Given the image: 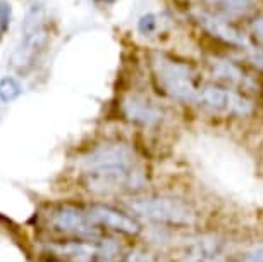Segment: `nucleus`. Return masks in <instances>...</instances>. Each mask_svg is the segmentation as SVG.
I'll list each match as a JSON object with an SVG mask.
<instances>
[{
    "label": "nucleus",
    "instance_id": "1",
    "mask_svg": "<svg viewBox=\"0 0 263 262\" xmlns=\"http://www.w3.org/2000/svg\"><path fill=\"white\" fill-rule=\"evenodd\" d=\"M79 174L91 194H138L146 185V171L127 143L105 142L79 161Z\"/></svg>",
    "mask_w": 263,
    "mask_h": 262
},
{
    "label": "nucleus",
    "instance_id": "2",
    "mask_svg": "<svg viewBox=\"0 0 263 262\" xmlns=\"http://www.w3.org/2000/svg\"><path fill=\"white\" fill-rule=\"evenodd\" d=\"M126 205L133 214L163 228H187L198 221L195 205L174 195H135Z\"/></svg>",
    "mask_w": 263,
    "mask_h": 262
},
{
    "label": "nucleus",
    "instance_id": "3",
    "mask_svg": "<svg viewBox=\"0 0 263 262\" xmlns=\"http://www.w3.org/2000/svg\"><path fill=\"white\" fill-rule=\"evenodd\" d=\"M153 69L160 88L168 97L182 103L198 102L201 83H198L195 71L187 64H182L163 54H157L153 57Z\"/></svg>",
    "mask_w": 263,
    "mask_h": 262
},
{
    "label": "nucleus",
    "instance_id": "4",
    "mask_svg": "<svg viewBox=\"0 0 263 262\" xmlns=\"http://www.w3.org/2000/svg\"><path fill=\"white\" fill-rule=\"evenodd\" d=\"M48 224L71 238H105L103 231L93 224L88 205L59 204L47 214Z\"/></svg>",
    "mask_w": 263,
    "mask_h": 262
},
{
    "label": "nucleus",
    "instance_id": "5",
    "mask_svg": "<svg viewBox=\"0 0 263 262\" xmlns=\"http://www.w3.org/2000/svg\"><path fill=\"white\" fill-rule=\"evenodd\" d=\"M48 43V31L43 23V12L33 9L28 14L26 23H24V34L21 45L16 48L14 56L11 59L12 67L19 73L28 71L29 67L34 66L42 52L45 50Z\"/></svg>",
    "mask_w": 263,
    "mask_h": 262
},
{
    "label": "nucleus",
    "instance_id": "6",
    "mask_svg": "<svg viewBox=\"0 0 263 262\" xmlns=\"http://www.w3.org/2000/svg\"><path fill=\"white\" fill-rule=\"evenodd\" d=\"M196 103L224 116H248L253 112V102L246 95L231 86L213 83L201 85Z\"/></svg>",
    "mask_w": 263,
    "mask_h": 262
},
{
    "label": "nucleus",
    "instance_id": "7",
    "mask_svg": "<svg viewBox=\"0 0 263 262\" xmlns=\"http://www.w3.org/2000/svg\"><path fill=\"white\" fill-rule=\"evenodd\" d=\"M88 212H90L93 224L100 230L114 231V233H121L126 236H138L141 233V222L138 221V217L114 205L90 204Z\"/></svg>",
    "mask_w": 263,
    "mask_h": 262
},
{
    "label": "nucleus",
    "instance_id": "8",
    "mask_svg": "<svg viewBox=\"0 0 263 262\" xmlns=\"http://www.w3.org/2000/svg\"><path fill=\"white\" fill-rule=\"evenodd\" d=\"M224 245L213 238H200L184 245L171 262H224Z\"/></svg>",
    "mask_w": 263,
    "mask_h": 262
},
{
    "label": "nucleus",
    "instance_id": "9",
    "mask_svg": "<svg viewBox=\"0 0 263 262\" xmlns=\"http://www.w3.org/2000/svg\"><path fill=\"white\" fill-rule=\"evenodd\" d=\"M212 71L217 76V80L220 81V85L231 86V88H239V90H251L255 88V80L242 69L239 64L224 61V59H215L210 62Z\"/></svg>",
    "mask_w": 263,
    "mask_h": 262
},
{
    "label": "nucleus",
    "instance_id": "10",
    "mask_svg": "<svg viewBox=\"0 0 263 262\" xmlns=\"http://www.w3.org/2000/svg\"><path fill=\"white\" fill-rule=\"evenodd\" d=\"M124 112L131 121L140 123V125L152 126L163 117L162 107L155 106L145 97H131L124 103Z\"/></svg>",
    "mask_w": 263,
    "mask_h": 262
},
{
    "label": "nucleus",
    "instance_id": "11",
    "mask_svg": "<svg viewBox=\"0 0 263 262\" xmlns=\"http://www.w3.org/2000/svg\"><path fill=\"white\" fill-rule=\"evenodd\" d=\"M200 21L203 23V26H205L208 31L217 34V37L222 38V40L231 42V43H245V38H242L234 28L222 21V19L213 18V16H210V14H201Z\"/></svg>",
    "mask_w": 263,
    "mask_h": 262
},
{
    "label": "nucleus",
    "instance_id": "12",
    "mask_svg": "<svg viewBox=\"0 0 263 262\" xmlns=\"http://www.w3.org/2000/svg\"><path fill=\"white\" fill-rule=\"evenodd\" d=\"M206 2L220 12L231 14V16L245 14L253 7V0H206Z\"/></svg>",
    "mask_w": 263,
    "mask_h": 262
},
{
    "label": "nucleus",
    "instance_id": "13",
    "mask_svg": "<svg viewBox=\"0 0 263 262\" xmlns=\"http://www.w3.org/2000/svg\"><path fill=\"white\" fill-rule=\"evenodd\" d=\"M23 93V86L16 78H4L0 80V100L12 102Z\"/></svg>",
    "mask_w": 263,
    "mask_h": 262
},
{
    "label": "nucleus",
    "instance_id": "14",
    "mask_svg": "<svg viewBox=\"0 0 263 262\" xmlns=\"http://www.w3.org/2000/svg\"><path fill=\"white\" fill-rule=\"evenodd\" d=\"M11 16H12V9L7 2L0 0V40L6 37L9 26H11Z\"/></svg>",
    "mask_w": 263,
    "mask_h": 262
},
{
    "label": "nucleus",
    "instance_id": "15",
    "mask_svg": "<svg viewBox=\"0 0 263 262\" xmlns=\"http://www.w3.org/2000/svg\"><path fill=\"white\" fill-rule=\"evenodd\" d=\"M124 260L126 262H157L155 255L148 250H143V249H138V250H133L131 254L124 255Z\"/></svg>",
    "mask_w": 263,
    "mask_h": 262
},
{
    "label": "nucleus",
    "instance_id": "16",
    "mask_svg": "<svg viewBox=\"0 0 263 262\" xmlns=\"http://www.w3.org/2000/svg\"><path fill=\"white\" fill-rule=\"evenodd\" d=\"M138 29L141 34H152L157 29V18L153 14H145L138 21Z\"/></svg>",
    "mask_w": 263,
    "mask_h": 262
},
{
    "label": "nucleus",
    "instance_id": "17",
    "mask_svg": "<svg viewBox=\"0 0 263 262\" xmlns=\"http://www.w3.org/2000/svg\"><path fill=\"white\" fill-rule=\"evenodd\" d=\"M251 33L255 34L256 42L263 47V16H258L251 23Z\"/></svg>",
    "mask_w": 263,
    "mask_h": 262
},
{
    "label": "nucleus",
    "instance_id": "18",
    "mask_svg": "<svg viewBox=\"0 0 263 262\" xmlns=\"http://www.w3.org/2000/svg\"><path fill=\"white\" fill-rule=\"evenodd\" d=\"M239 262H263V245L256 247V249H253L251 252H248Z\"/></svg>",
    "mask_w": 263,
    "mask_h": 262
},
{
    "label": "nucleus",
    "instance_id": "19",
    "mask_svg": "<svg viewBox=\"0 0 263 262\" xmlns=\"http://www.w3.org/2000/svg\"><path fill=\"white\" fill-rule=\"evenodd\" d=\"M250 59H251V62L260 69V71H263V50H253Z\"/></svg>",
    "mask_w": 263,
    "mask_h": 262
},
{
    "label": "nucleus",
    "instance_id": "20",
    "mask_svg": "<svg viewBox=\"0 0 263 262\" xmlns=\"http://www.w3.org/2000/svg\"><path fill=\"white\" fill-rule=\"evenodd\" d=\"M97 2H100V4H114L116 0H97Z\"/></svg>",
    "mask_w": 263,
    "mask_h": 262
}]
</instances>
